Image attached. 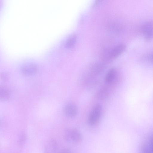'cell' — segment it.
I'll use <instances>...</instances> for the list:
<instances>
[{"label": "cell", "mask_w": 153, "mask_h": 153, "mask_svg": "<svg viewBox=\"0 0 153 153\" xmlns=\"http://www.w3.org/2000/svg\"><path fill=\"white\" fill-rule=\"evenodd\" d=\"M10 97L9 91L4 87L0 86V100L6 101L8 100Z\"/></svg>", "instance_id": "cell-9"}, {"label": "cell", "mask_w": 153, "mask_h": 153, "mask_svg": "<svg viewBox=\"0 0 153 153\" xmlns=\"http://www.w3.org/2000/svg\"><path fill=\"white\" fill-rule=\"evenodd\" d=\"M117 72L114 68L110 69L107 73L105 77V80L106 84L115 83L117 78Z\"/></svg>", "instance_id": "cell-8"}, {"label": "cell", "mask_w": 153, "mask_h": 153, "mask_svg": "<svg viewBox=\"0 0 153 153\" xmlns=\"http://www.w3.org/2000/svg\"><path fill=\"white\" fill-rule=\"evenodd\" d=\"M56 152V151L53 152L52 153H55ZM51 149L49 145L48 144L46 146L45 149L44 153H51Z\"/></svg>", "instance_id": "cell-13"}, {"label": "cell", "mask_w": 153, "mask_h": 153, "mask_svg": "<svg viewBox=\"0 0 153 153\" xmlns=\"http://www.w3.org/2000/svg\"><path fill=\"white\" fill-rule=\"evenodd\" d=\"M66 140L75 143H79L82 140V136L80 132L77 129H71L67 130L65 132Z\"/></svg>", "instance_id": "cell-4"}, {"label": "cell", "mask_w": 153, "mask_h": 153, "mask_svg": "<svg viewBox=\"0 0 153 153\" xmlns=\"http://www.w3.org/2000/svg\"><path fill=\"white\" fill-rule=\"evenodd\" d=\"M77 111L76 106L72 103L67 105L64 108L65 114L69 117L72 118L76 116L77 114Z\"/></svg>", "instance_id": "cell-7"}, {"label": "cell", "mask_w": 153, "mask_h": 153, "mask_svg": "<svg viewBox=\"0 0 153 153\" xmlns=\"http://www.w3.org/2000/svg\"><path fill=\"white\" fill-rule=\"evenodd\" d=\"M61 153H71V152L69 149H63Z\"/></svg>", "instance_id": "cell-14"}, {"label": "cell", "mask_w": 153, "mask_h": 153, "mask_svg": "<svg viewBox=\"0 0 153 153\" xmlns=\"http://www.w3.org/2000/svg\"><path fill=\"white\" fill-rule=\"evenodd\" d=\"M103 68V65L101 63H98L93 65L83 77V82L85 85L89 86L94 83L95 78L101 73Z\"/></svg>", "instance_id": "cell-1"}, {"label": "cell", "mask_w": 153, "mask_h": 153, "mask_svg": "<svg viewBox=\"0 0 153 153\" xmlns=\"http://www.w3.org/2000/svg\"><path fill=\"white\" fill-rule=\"evenodd\" d=\"M126 49L125 45L122 44L117 45L108 52L106 51L104 61L109 62L118 57Z\"/></svg>", "instance_id": "cell-2"}, {"label": "cell", "mask_w": 153, "mask_h": 153, "mask_svg": "<svg viewBox=\"0 0 153 153\" xmlns=\"http://www.w3.org/2000/svg\"><path fill=\"white\" fill-rule=\"evenodd\" d=\"M0 77L2 80L5 81L8 79L9 75L7 73L3 72L0 74Z\"/></svg>", "instance_id": "cell-12"}, {"label": "cell", "mask_w": 153, "mask_h": 153, "mask_svg": "<svg viewBox=\"0 0 153 153\" xmlns=\"http://www.w3.org/2000/svg\"><path fill=\"white\" fill-rule=\"evenodd\" d=\"M142 153H153V140L152 137L150 138L145 144Z\"/></svg>", "instance_id": "cell-10"}, {"label": "cell", "mask_w": 153, "mask_h": 153, "mask_svg": "<svg viewBox=\"0 0 153 153\" xmlns=\"http://www.w3.org/2000/svg\"><path fill=\"white\" fill-rule=\"evenodd\" d=\"M76 36L75 35L71 36L67 40L66 45L68 47H71L74 44L76 40Z\"/></svg>", "instance_id": "cell-11"}, {"label": "cell", "mask_w": 153, "mask_h": 153, "mask_svg": "<svg viewBox=\"0 0 153 153\" xmlns=\"http://www.w3.org/2000/svg\"><path fill=\"white\" fill-rule=\"evenodd\" d=\"M102 107L99 104L95 105L91 110L88 118V122L91 126L96 125L99 121L102 113Z\"/></svg>", "instance_id": "cell-3"}, {"label": "cell", "mask_w": 153, "mask_h": 153, "mask_svg": "<svg viewBox=\"0 0 153 153\" xmlns=\"http://www.w3.org/2000/svg\"><path fill=\"white\" fill-rule=\"evenodd\" d=\"M38 71L37 65L33 63L24 65L21 68L22 74L24 75L29 76L33 75L36 73Z\"/></svg>", "instance_id": "cell-5"}, {"label": "cell", "mask_w": 153, "mask_h": 153, "mask_svg": "<svg viewBox=\"0 0 153 153\" xmlns=\"http://www.w3.org/2000/svg\"><path fill=\"white\" fill-rule=\"evenodd\" d=\"M141 32L144 38L147 40L151 39L153 36V25L151 22H147L142 25Z\"/></svg>", "instance_id": "cell-6"}]
</instances>
